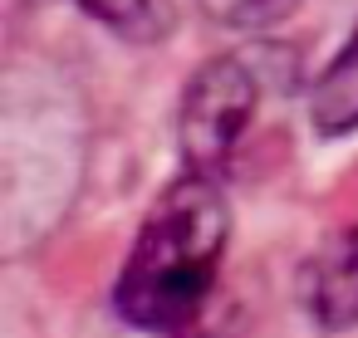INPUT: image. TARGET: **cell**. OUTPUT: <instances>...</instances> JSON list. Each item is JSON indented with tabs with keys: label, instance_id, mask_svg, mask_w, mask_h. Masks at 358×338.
<instances>
[{
	"label": "cell",
	"instance_id": "6da1fadb",
	"mask_svg": "<svg viewBox=\"0 0 358 338\" xmlns=\"http://www.w3.org/2000/svg\"><path fill=\"white\" fill-rule=\"evenodd\" d=\"M231 235V211L221 182L206 172H182L143 216L133 250L113 284V309L143 333L187 328L221 274Z\"/></svg>",
	"mask_w": 358,
	"mask_h": 338
},
{
	"label": "cell",
	"instance_id": "7a4b0ae2",
	"mask_svg": "<svg viewBox=\"0 0 358 338\" xmlns=\"http://www.w3.org/2000/svg\"><path fill=\"white\" fill-rule=\"evenodd\" d=\"M255 103H260V79L245 59H236V54L206 59L187 79V94H182V108H177L182 162L192 172L221 177L226 162L236 157L250 118H255Z\"/></svg>",
	"mask_w": 358,
	"mask_h": 338
},
{
	"label": "cell",
	"instance_id": "3957f363",
	"mask_svg": "<svg viewBox=\"0 0 358 338\" xmlns=\"http://www.w3.org/2000/svg\"><path fill=\"white\" fill-rule=\"evenodd\" d=\"M299 304L329 333L358 328V221L338 226L309 250L299 265Z\"/></svg>",
	"mask_w": 358,
	"mask_h": 338
},
{
	"label": "cell",
	"instance_id": "277c9868",
	"mask_svg": "<svg viewBox=\"0 0 358 338\" xmlns=\"http://www.w3.org/2000/svg\"><path fill=\"white\" fill-rule=\"evenodd\" d=\"M309 118L324 138H343L358 133V25L343 40V50L324 64V74L314 79L309 94Z\"/></svg>",
	"mask_w": 358,
	"mask_h": 338
},
{
	"label": "cell",
	"instance_id": "5b68a950",
	"mask_svg": "<svg viewBox=\"0 0 358 338\" xmlns=\"http://www.w3.org/2000/svg\"><path fill=\"white\" fill-rule=\"evenodd\" d=\"M79 6L128 40H157L172 30V0H79Z\"/></svg>",
	"mask_w": 358,
	"mask_h": 338
},
{
	"label": "cell",
	"instance_id": "8992f818",
	"mask_svg": "<svg viewBox=\"0 0 358 338\" xmlns=\"http://www.w3.org/2000/svg\"><path fill=\"white\" fill-rule=\"evenodd\" d=\"M196 6L226 30H270L299 10V0H196Z\"/></svg>",
	"mask_w": 358,
	"mask_h": 338
}]
</instances>
